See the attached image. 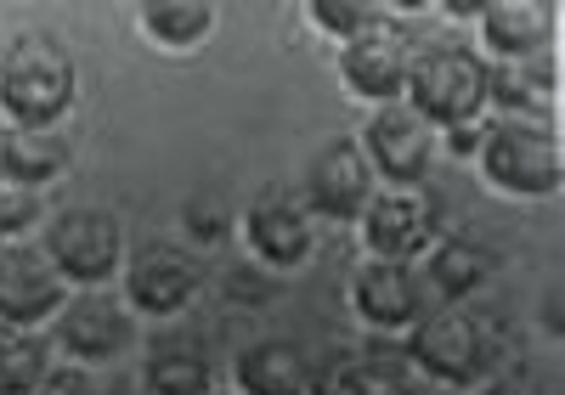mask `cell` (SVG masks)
Here are the masks:
<instances>
[{"instance_id": "6da1fadb", "label": "cell", "mask_w": 565, "mask_h": 395, "mask_svg": "<svg viewBox=\"0 0 565 395\" xmlns=\"http://www.w3.org/2000/svg\"><path fill=\"white\" fill-rule=\"evenodd\" d=\"M74 103V57L57 34H18L0 52V108L12 125H57Z\"/></svg>"}, {"instance_id": "7a4b0ae2", "label": "cell", "mask_w": 565, "mask_h": 395, "mask_svg": "<svg viewBox=\"0 0 565 395\" xmlns=\"http://www.w3.org/2000/svg\"><path fill=\"white\" fill-rule=\"evenodd\" d=\"M402 103L430 130L476 125L481 108H487V63L476 52H463V45H430V52H413Z\"/></svg>"}, {"instance_id": "3957f363", "label": "cell", "mask_w": 565, "mask_h": 395, "mask_svg": "<svg viewBox=\"0 0 565 395\" xmlns=\"http://www.w3.org/2000/svg\"><path fill=\"white\" fill-rule=\"evenodd\" d=\"M476 159H481L487 181L509 198H548V192H559V175H565L559 136L543 119H514V114H503L481 130Z\"/></svg>"}, {"instance_id": "277c9868", "label": "cell", "mask_w": 565, "mask_h": 395, "mask_svg": "<svg viewBox=\"0 0 565 395\" xmlns=\"http://www.w3.org/2000/svg\"><path fill=\"white\" fill-rule=\"evenodd\" d=\"M407 362L418 378H430L441 389H463V384H481L492 367V339L487 328L458 311V306H436L424 311L407 328Z\"/></svg>"}, {"instance_id": "5b68a950", "label": "cell", "mask_w": 565, "mask_h": 395, "mask_svg": "<svg viewBox=\"0 0 565 395\" xmlns=\"http://www.w3.org/2000/svg\"><path fill=\"white\" fill-rule=\"evenodd\" d=\"M45 260L57 266L63 282L74 288H103L119 266H125V237H119V221L97 204H68L45 221Z\"/></svg>"}, {"instance_id": "8992f818", "label": "cell", "mask_w": 565, "mask_h": 395, "mask_svg": "<svg viewBox=\"0 0 565 395\" xmlns=\"http://www.w3.org/2000/svg\"><path fill=\"white\" fill-rule=\"evenodd\" d=\"M362 159L373 164L391 192H418V181L430 175V153H436V130L424 125L407 103H380L373 119L362 125Z\"/></svg>"}, {"instance_id": "52a82bcc", "label": "cell", "mask_w": 565, "mask_h": 395, "mask_svg": "<svg viewBox=\"0 0 565 395\" xmlns=\"http://www.w3.org/2000/svg\"><path fill=\"white\" fill-rule=\"evenodd\" d=\"M407 68H413V45L407 34L391 23V18H373L356 40L340 45V79L351 96H362V103H402L407 90Z\"/></svg>"}, {"instance_id": "ba28073f", "label": "cell", "mask_w": 565, "mask_h": 395, "mask_svg": "<svg viewBox=\"0 0 565 395\" xmlns=\"http://www.w3.org/2000/svg\"><path fill=\"white\" fill-rule=\"evenodd\" d=\"M351 306L367 328L407 333L424 311H436V293H430V282H424V271L413 260H380L373 255L351 282Z\"/></svg>"}, {"instance_id": "9c48e42d", "label": "cell", "mask_w": 565, "mask_h": 395, "mask_svg": "<svg viewBox=\"0 0 565 395\" xmlns=\"http://www.w3.org/2000/svg\"><path fill=\"white\" fill-rule=\"evenodd\" d=\"M68 306V282L34 243H0V322L7 328H40Z\"/></svg>"}, {"instance_id": "30bf717a", "label": "cell", "mask_w": 565, "mask_h": 395, "mask_svg": "<svg viewBox=\"0 0 565 395\" xmlns=\"http://www.w3.org/2000/svg\"><path fill=\"white\" fill-rule=\"evenodd\" d=\"M57 344L79 367H103L130 351V311L103 288H79L57 311Z\"/></svg>"}, {"instance_id": "8fae6325", "label": "cell", "mask_w": 565, "mask_h": 395, "mask_svg": "<svg viewBox=\"0 0 565 395\" xmlns=\"http://www.w3.org/2000/svg\"><path fill=\"white\" fill-rule=\"evenodd\" d=\"M373 192H380V175H373L356 141H328L306 170V210L328 221H362Z\"/></svg>"}, {"instance_id": "7c38bea8", "label": "cell", "mask_w": 565, "mask_h": 395, "mask_svg": "<svg viewBox=\"0 0 565 395\" xmlns=\"http://www.w3.org/2000/svg\"><path fill=\"white\" fill-rule=\"evenodd\" d=\"M244 237H249V249L260 266L271 271H289L311 255V210L300 204L295 192H282V186H266L249 198V210H244Z\"/></svg>"}, {"instance_id": "4fadbf2b", "label": "cell", "mask_w": 565, "mask_h": 395, "mask_svg": "<svg viewBox=\"0 0 565 395\" xmlns=\"http://www.w3.org/2000/svg\"><path fill=\"white\" fill-rule=\"evenodd\" d=\"M199 293V266L175 243H148L125 260V300L148 317H175Z\"/></svg>"}, {"instance_id": "5bb4252c", "label": "cell", "mask_w": 565, "mask_h": 395, "mask_svg": "<svg viewBox=\"0 0 565 395\" xmlns=\"http://www.w3.org/2000/svg\"><path fill=\"white\" fill-rule=\"evenodd\" d=\"M436 210L418 192H373V204L362 210V237L380 260H418L430 249Z\"/></svg>"}, {"instance_id": "9a60e30c", "label": "cell", "mask_w": 565, "mask_h": 395, "mask_svg": "<svg viewBox=\"0 0 565 395\" xmlns=\"http://www.w3.org/2000/svg\"><path fill=\"white\" fill-rule=\"evenodd\" d=\"M481 40L492 63H526V57H543V45L554 34V12L537 7V0H492L481 7Z\"/></svg>"}, {"instance_id": "2e32d148", "label": "cell", "mask_w": 565, "mask_h": 395, "mask_svg": "<svg viewBox=\"0 0 565 395\" xmlns=\"http://www.w3.org/2000/svg\"><path fill=\"white\" fill-rule=\"evenodd\" d=\"M74 159V147L57 125H7L0 130V175L18 181V186H45L57 181Z\"/></svg>"}, {"instance_id": "e0dca14e", "label": "cell", "mask_w": 565, "mask_h": 395, "mask_svg": "<svg viewBox=\"0 0 565 395\" xmlns=\"http://www.w3.org/2000/svg\"><path fill=\"white\" fill-rule=\"evenodd\" d=\"M238 384H244V395H306L311 362L289 339H255L238 356Z\"/></svg>"}, {"instance_id": "ac0fdd59", "label": "cell", "mask_w": 565, "mask_h": 395, "mask_svg": "<svg viewBox=\"0 0 565 395\" xmlns=\"http://www.w3.org/2000/svg\"><path fill=\"white\" fill-rule=\"evenodd\" d=\"M141 389L148 395H215V367L199 344L159 339L141 362Z\"/></svg>"}, {"instance_id": "d6986e66", "label": "cell", "mask_w": 565, "mask_h": 395, "mask_svg": "<svg viewBox=\"0 0 565 395\" xmlns=\"http://www.w3.org/2000/svg\"><path fill=\"white\" fill-rule=\"evenodd\" d=\"M418 271H424V282H430L436 306H458L463 293H476L492 277V255L469 237H447V243H436L430 260H424Z\"/></svg>"}, {"instance_id": "ffe728a7", "label": "cell", "mask_w": 565, "mask_h": 395, "mask_svg": "<svg viewBox=\"0 0 565 395\" xmlns=\"http://www.w3.org/2000/svg\"><path fill=\"white\" fill-rule=\"evenodd\" d=\"M141 29H148V40L164 45V52H193V45H204L210 29H215V7L210 0H148V7H141Z\"/></svg>"}, {"instance_id": "44dd1931", "label": "cell", "mask_w": 565, "mask_h": 395, "mask_svg": "<svg viewBox=\"0 0 565 395\" xmlns=\"http://www.w3.org/2000/svg\"><path fill=\"white\" fill-rule=\"evenodd\" d=\"M52 373V351L34 328H7L0 322V395H29Z\"/></svg>"}, {"instance_id": "7402d4cb", "label": "cell", "mask_w": 565, "mask_h": 395, "mask_svg": "<svg viewBox=\"0 0 565 395\" xmlns=\"http://www.w3.org/2000/svg\"><path fill=\"white\" fill-rule=\"evenodd\" d=\"M380 373H373L362 356H328L311 367V384L306 395H380Z\"/></svg>"}, {"instance_id": "603a6c76", "label": "cell", "mask_w": 565, "mask_h": 395, "mask_svg": "<svg viewBox=\"0 0 565 395\" xmlns=\"http://www.w3.org/2000/svg\"><path fill=\"white\" fill-rule=\"evenodd\" d=\"M40 215H45L40 192H34V186H18V181L0 175V237L18 243V237H23V232H29Z\"/></svg>"}, {"instance_id": "cb8c5ba5", "label": "cell", "mask_w": 565, "mask_h": 395, "mask_svg": "<svg viewBox=\"0 0 565 395\" xmlns=\"http://www.w3.org/2000/svg\"><path fill=\"white\" fill-rule=\"evenodd\" d=\"M373 18H385V12L367 7V0H317V7H311V23L328 29L334 40H356Z\"/></svg>"}, {"instance_id": "d4e9b609", "label": "cell", "mask_w": 565, "mask_h": 395, "mask_svg": "<svg viewBox=\"0 0 565 395\" xmlns=\"http://www.w3.org/2000/svg\"><path fill=\"white\" fill-rule=\"evenodd\" d=\"M29 395H97V384H90L85 367H52Z\"/></svg>"}, {"instance_id": "484cf974", "label": "cell", "mask_w": 565, "mask_h": 395, "mask_svg": "<svg viewBox=\"0 0 565 395\" xmlns=\"http://www.w3.org/2000/svg\"><path fill=\"white\" fill-rule=\"evenodd\" d=\"M380 395H447L441 384H430V378H413V373H402V378H391Z\"/></svg>"}, {"instance_id": "4316f807", "label": "cell", "mask_w": 565, "mask_h": 395, "mask_svg": "<svg viewBox=\"0 0 565 395\" xmlns=\"http://www.w3.org/2000/svg\"><path fill=\"white\" fill-rule=\"evenodd\" d=\"M481 130H487L481 119H476V125H452V130H447V147H452V153H476V147H481Z\"/></svg>"}, {"instance_id": "83f0119b", "label": "cell", "mask_w": 565, "mask_h": 395, "mask_svg": "<svg viewBox=\"0 0 565 395\" xmlns=\"http://www.w3.org/2000/svg\"><path fill=\"white\" fill-rule=\"evenodd\" d=\"M543 322H548V333L559 339V328H565V322H559V282H548V293H543Z\"/></svg>"}, {"instance_id": "f1b7e54d", "label": "cell", "mask_w": 565, "mask_h": 395, "mask_svg": "<svg viewBox=\"0 0 565 395\" xmlns=\"http://www.w3.org/2000/svg\"><path fill=\"white\" fill-rule=\"evenodd\" d=\"M97 395H148V389H141V378H130V373H119V378H108Z\"/></svg>"}, {"instance_id": "f546056e", "label": "cell", "mask_w": 565, "mask_h": 395, "mask_svg": "<svg viewBox=\"0 0 565 395\" xmlns=\"http://www.w3.org/2000/svg\"><path fill=\"white\" fill-rule=\"evenodd\" d=\"M193 232H199V237H215V232H221V221H215L210 204H193Z\"/></svg>"}, {"instance_id": "4dcf8cb0", "label": "cell", "mask_w": 565, "mask_h": 395, "mask_svg": "<svg viewBox=\"0 0 565 395\" xmlns=\"http://www.w3.org/2000/svg\"><path fill=\"white\" fill-rule=\"evenodd\" d=\"M481 395H526V389H521V384H514V378H492V384H487Z\"/></svg>"}]
</instances>
